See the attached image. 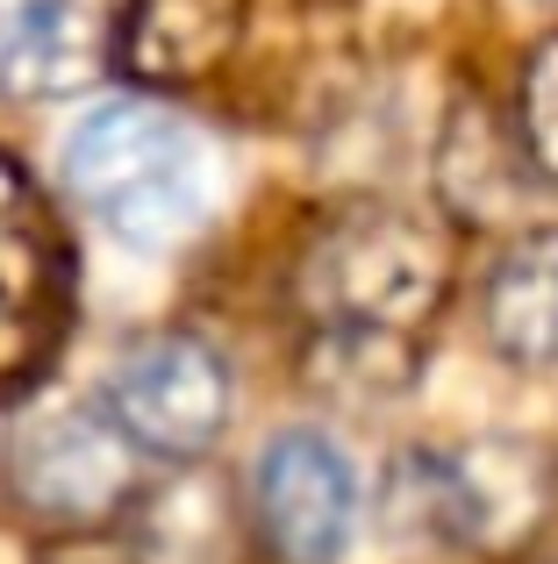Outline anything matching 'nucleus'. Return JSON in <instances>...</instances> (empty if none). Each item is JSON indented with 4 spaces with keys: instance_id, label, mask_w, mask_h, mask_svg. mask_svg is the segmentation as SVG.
<instances>
[{
    "instance_id": "f257e3e1",
    "label": "nucleus",
    "mask_w": 558,
    "mask_h": 564,
    "mask_svg": "<svg viewBox=\"0 0 558 564\" xmlns=\"http://www.w3.org/2000/svg\"><path fill=\"white\" fill-rule=\"evenodd\" d=\"M65 180L86 200V215L129 250L186 243L215 207V158L201 129L143 94L108 100L72 129Z\"/></svg>"
},
{
    "instance_id": "f03ea898",
    "label": "nucleus",
    "mask_w": 558,
    "mask_h": 564,
    "mask_svg": "<svg viewBox=\"0 0 558 564\" xmlns=\"http://www.w3.org/2000/svg\"><path fill=\"white\" fill-rule=\"evenodd\" d=\"M444 286V250L422 221L394 207H351L315 236L301 293L322 336L344 344H408Z\"/></svg>"
},
{
    "instance_id": "7ed1b4c3",
    "label": "nucleus",
    "mask_w": 558,
    "mask_h": 564,
    "mask_svg": "<svg viewBox=\"0 0 558 564\" xmlns=\"http://www.w3.org/2000/svg\"><path fill=\"white\" fill-rule=\"evenodd\" d=\"M72 286H79V264L51 193L0 151V408L57 365Z\"/></svg>"
},
{
    "instance_id": "20e7f679",
    "label": "nucleus",
    "mask_w": 558,
    "mask_h": 564,
    "mask_svg": "<svg viewBox=\"0 0 558 564\" xmlns=\"http://www.w3.org/2000/svg\"><path fill=\"white\" fill-rule=\"evenodd\" d=\"M229 414H237V379L223 350L186 329L137 336L108 372V422L137 451L172 465H201L229 436Z\"/></svg>"
},
{
    "instance_id": "39448f33",
    "label": "nucleus",
    "mask_w": 558,
    "mask_h": 564,
    "mask_svg": "<svg viewBox=\"0 0 558 564\" xmlns=\"http://www.w3.org/2000/svg\"><path fill=\"white\" fill-rule=\"evenodd\" d=\"M8 486L57 529H94L137 500V443L108 408H43L8 436Z\"/></svg>"
},
{
    "instance_id": "423d86ee",
    "label": "nucleus",
    "mask_w": 558,
    "mask_h": 564,
    "mask_svg": "<svg viewBox=\"0 0 558 564\" xmlns=\"http://www.w3.org/2000/svg\"><path fill=\"white\" fill-rule=\"evenodd\" d=\"M537 465L508 443H473L451 457H408L387 479V514L401 529H437L451 543L502 551L537 514Z\"/></svg>"
},
{
    "instance_id": "0eeeda50",
    "label": "nucleus",
    "mask_w": 558,
    "mask_h": 564,
    "mask_svg": "<svg viewBox=\"0 0 558 564\" xmlns=\"http://www.w3.org/2000/svg\"><path fill=\"white\" fill-rule=\"evenodd\" d=\"M251 514L279 564H344L358 536V471L322 429H279L258 451Z\"/></svg>"
},
{
    "instance_id": "6e6552de",
    "label": "nucleus",
    "mask_w": 558,
    "mask_h": 564,
    "mask_svg": "<svg viewBox=\"0 0 558 564\" xmlns=\"http://www.w3.org/2000/svg\"><path fill=\"white\" fill-rule=\"evenodd\" d=\"M100 72L86 0H0V100H65Z\"/></svg>"
},
{
    "instance_id": "1a4fd4ad",
    "label": "nucleus",
    "mask_w": 558,
    "mask_h": 564,
    "mask_svg": "<svg viewBox=\"0 0 558 564\" xmlns=\"http://www.w3.org/2000/svg\"><path fill=\"white\" fill-rule=\"evenodd\" d=\"M480 329L516 372H558V229H530L494 258Z\"/></svg>"
},
{
    "instance_id": "9d476101",
    "label": "nucleus",
    "mask_w": 558,
    "mask_h": 564,
    "mask_svg": "<svg viewBox=\"0 0 558 564\" xmlns=\"http://www.w3.org/2000/svg\"><path fill=\"white\" fill-rule=\"evenodd\" d=\"M244 8L251 0H129L115 57L151 86H186L237 51Z\"/></svg>"
},
{
    "instance_id": "9b49d317",
    "label": "nucleus",
    "mask_w": 558,
    "mask_h": 564,
    "mask_svg": "<svg viewBox=\"0 0 558 564\" xmlns=\"http://www.w3.org/2000/svg\"><path fill=\"white\" fill-rule=\"evenodd\" d=\"M137 564H229V494L201 465H180L143 500Z\"/></svg>"
},
{
    "instance_id": "f8f14e48",
    "label": "nucleus",
    "mask_w": 558,
    "mask_h": 564,
    "mask_svg": "<svg viewBox=\"0 0 558 564\" xmlns=\"http://www.w3.org/2000/svg\"><path fill=\"white\" fill-rule=\"evenodd\" d=\"M516 137H523V158H530L545 180H558V36H545L530 51V65H523Z\"/></svg>"
},
{
    "instance_id": "ddd939ff",
    "label": "nucleus",
    "mask_w": 558,
    "mask_h": 564,
    "mask_svg": "<svg viewBox=\"0 0 558 564\" xmlns=\"http://www.w3.org/2000/svg\"><path fill=\"white\" fill-rule=\"evenodd\" d=\"M0 479H8V451H0Z\"/></svg>"
}]
</instances>
